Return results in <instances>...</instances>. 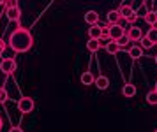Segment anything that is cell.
Returning a JSON list of instances; mask_svg holds the SVG:
<instances>
[{
    "mask_svg": "<svg viewBox=\"0 0 157 132\" xmlns=\"http://www.w3.org/2000/svg\"><path fill=\"white\" fill-rule=\"evenodd\" d=\"M32 44H34V39L27 28H18L9 35V48L16 53H27L32 48Z\"/></svg>",
    "mask_w": 157,
    "mask_h": 132,
    "instance_id": "cell-1",
    "label": "cell"
},
{
    "mask_svg": "<svg viewBox=\"0 0 157 132\" xmlns=\"http://www.w3.org/2000/svg\"><path fill=\"white\" fill-rule=\"evenodd\" d=\"M108 34H109V39L111 41H122L125 37V28L122 27L120 23L117 25H108Z\"/></svg>",
    "mask_w": 157,
    "mask_h": 132,
    "instance_id": "cell-2",
    "label": "cell"
},
{
    "mask_svg": "<svg viewBox=\"0 0 157 132\" xmlns=\"http://www.w3.org/2000/svg\"><path fill=\"white\" fill-rule=\"evenodd\" d=\"M34 99L32 97H21L20 100H18V109H20V113H25V115H29V113L34 111Z\"/></svg>",
    "mask_w": 157,
    "mask_h": 132,
    "instance_id": "cell-3",
    "label": "cell"
},
{
    "mask_svg": "<svg viewBox=\"0 0 157 132\" xmlns=\"http://www.w3.org/2000/svg\"><path fill=\"white\" fill-rule=\"evenodd\" d=\"M16 67H18V65H16V60H14V58H4V60L0 62V70H2L6 76L13 74V72L16 70Z\"/></svg>",
    "mask_w": 157,
    "mask_h": 132,
    "instance_id": "cell-4",
    "label": "cell"
},
{
    "mask_svg": "<svg viewBox=\"0 0 157 132\" xmlns=\"http://www.w3.org/2000/svg\"><path fill=\"white\" fill-rule=\"evenodd\" d=\"M143 37H145V35H143V30H141L140 27H131V28L127 30V39H129V41L140 42Z\"/></svg>",
    "mask_w": 157,
    "mask_h": 132,
    "instance_id": "cell-5",
    "label": "cell"
},
{
    "mask_svg": "<svg viewBox=\"0 0 157 132\" xmlns=\"http://www.w3.org/2000/svg\"><path fill=\"white\" fill-rule=\"evenodd\" d=\"M102 34H104V27H99V23L97 25H90L88 28V37L90 39H102Z\"/></svg>",
    "mask_w": 157,
    "mask_h": 132,
    "instance_id": "cell-6",
    "label": "cell"
},
{
    "mask_svg": "<svg viewBox=\"0 0 157 132\" xmlns=\"http://www.w3.org/2000/svg\"><path fill=\"white\" fill-rule=\"evenodd\" d=\"M6 14H7L9 21H20V18H21V9L20 7H7L6 9Z\"/></svg>",
    "mask_w": 157,
    "mask_h": 132,
    "instance_id": "cell-7",
    "label": "cell"
},
{
    "mask_svg": "<svg viewBox=\"0 0 157 132\" xmlns=\"http://www.w3.org/2000/svg\"><path fill=\"white\" fill-rule=\"evenodd\" d=\"M79 81H81V85H83V86H90V85L95 83V76H94L90 70H85V72L79 76Z\"/></svg>",
    "mask_w": 157,
    "mask_h": 132,
    "instance_id": "cell-8",
    "label": "cell"
},
{
    "mask_svg": "<svg viewBox=\"0 0 157 132\" xmlns=\"http://www.w3.org/2000/svg\"><path fill=\"white\" fill-rule=\"evenodd\" d=\"M83 20H85V23H88V25H97V23H99V14H97V11H86Z\"/></svg>",
    "mask_w": 157,
    "mask_h": 132,
    "instance_id": "cell-9",
    "label": "cell"
},
{
    "mask_svg": "<svg viewBox=\"0 0 157 132\" xmlns=\"http://www.w3.org/2000/svg\"><path fill=\"white\" fill-rule=\"evenodd\" d=\"M122 95L125 99H131L136 95V86L132 83H125L124 86H122Z\"/></svg>",
    "mask_w": 157,
    "mask_h": 132,
    "instance_id": "cell-10",
    "label": "cell"
},
{
    "mask_svg": "<svg viewBox=\"0 0 157 132\" xmlns=\"http://www.w3.org/2000/svg\"><path fill=\"white\" fill-rule=\"evenodd\" d=\"M118 11H120L122 18H124L125 21H127L131 16H134V14H136V11H134V9H132L131 6H129V4H122V7L118 9Z\"/></svg>",
    "mask_w": 157,
    "mask_h": 132,
    "instance_id": "cell-11",
    "label": "cell"
},
{
    "mask_svg": "<svg viewBox=\"0 0 157 132\" xmlns=\"http://www.w3.org/2000/svg\"><path fill=\"white\" fill-rule=\"evenodd\" d=\"M122 20H124V18H122L120 11H109V13H108V23H109V25H117V23H120Z\"/></svg>",
    "mask_w": 157,
    "mask_h": 132,
    "instance_id": "cell-12",
    "label": "cell"
},
{
    "mask_svg": "<svg viewBox=\"0 0 157 132\" xmlns=\"http://www.w3.org/2000/svg\"><path fill=\"white\" fill-rule=\"evenodd\" d=\"M120 42L118 41H108L106 42V51L109 53V55H117L118 51H120Z\"/></svg>",
    "mask_w": 157,
    "mask_h": 132,
    "instance_id": "cell-13",
    "label": "cell"
},
{
    "mask_svg": "<svg viewBox=\"0 0 157 132\" xmlns=\"http://www.w3.org/2000/svg\"><path fill=\"white\" fill-rule=\"evenodd\" d=\"M86 49L90 51V53H97L101 49V41L99 39H88V42H86Z\"/></svg>",
    "mask_w": 157,
    "mask_h": 132,
    "instance_id": "cell-14",
    "label": "cell"
},
{
    "mask_svg": "<svg viewBox=\"0 0 157 132\" xmlns=\"http://www.w3.org/2000/svg\"><path fill=\"white\" fill-rule=\"evenodd\" d=\"M95 86L99 88V90H106L108 86H109V79H108L106 76H97L95 77Z\"/></svg>",
    "mask_w": 157,
    "mask_h": 132,
    "instance_id": "cell-15",
    "label": "cell"
},
{
    "mask_svg": "<svg viewBox=\"0 0 157 132\" xmlns=\"http://www.w3.org/2000/svg\"><path fill=\"white\" fill-rule=\"evenodd\" d=\"M129 56H131L132 60H140L143 56V48L141 46H132V48L129 49Z\"/></svg>",
    "mask_w": 157,
    "mask_h": 132,
    "instance_id": "cell-16",
    "label": "cell"
},
{
    "mask_svg": "<svg viewBox=\"0 0 157 132\" xmlns=\"http://www.w3.org/2000/svg\"><path fill=\"white\" fill-rule=\"evenodd\" d=\"M145 21L148 23L150 27L157 25V13H154V11H148V13L145 14Z\"/></svg>",
    "mask_w": 157,
    "mask_h": 132,
    "instance_id": "cell-17",
    "label": "cell"
},
{
    "mask_svg": "<svg viewBox=\"0 0 157 132\" xmlns=\"http://www.w3.org/2000/svg\"><path fill=\"white\" fill-rule=\"evenodd\" d=\"M147 102H148L150 106H157V92L152 90L147 93Z\"/></svg>",
    "mask_w": 157,
    "mask_h": 132,
    "instance_id": "cell-18",
    "label": "cell"
},
{
    "mask_svg": "<svg viewBox=\"0 0 157 132\" xmlns=\"http://www.w3.org/2000/svg\"><path fill=\"white\" fill-rule=\"evenodd\" d=\"M147 37H148L150 41L154 42V44H157V25H154V27H152L148 32H147Z\"/></svg>",
    "mask_w": 157,
    "mask_h": 132,
    "instance_id": "cell-19",
    "label": "cell"
},
{
    "mask_svg": "<svg viewBox=\"0 0 157 132\" xmlns=\"http://www.w3.org/2000/svg\"><path fill=\"white\" fill-rule=\"evenodd\" d=\"M140 46H141L143 49H150V48H154L155 44H154V42L150 41V39H148V37H147V35H145V37H143L141 41H140Z\"/></svg>",
    "mask_w": 157,
    "mask_h": 132,
    "instance_id": "cell-20",
    "label": "cell"
},
{
    "mask_svg": "<svg viewBox=\"0 0 157 132\" xmlns=\"http://www.w3.org/2000/svg\"><path fill=\"white\" fill-rule=\"evenodd\" d=\"M7 100V92H6V88H0V104H4Z\"/></svg>",
    "mask_w": 157,
    "mask_h": 132,
    "instance_id": "cell-21",
    "label": "cell"
},
{
    "mask_svg": "<svg viewBox=\"0 0 157 132\" xmlns=\"http://www.w3.org/2000/svg\"><path fill=\"white\" fill-rule=\"evenodd\" d=\"M7 7H18V0H7L6 2V9Z\"/></svg>",
    "mask_w": 157,
    "mask_h": 132,
    "instance_id": "cell-22",
    "label": "cell"
},
{
    "mask_svg": "<svg viewBox=\"0 0 157 132\" xmlns=\"http://www.w3.org/2000/svg\"><path fill=\"white\" fill-rule=\"evenodd\" d=\"M4 51H6V41H4V39H0V55H2Z\"/></svg>",
    "mask_w": 157,
    "mask_h": 132,
    "instance_id": "cell-23",
    "label": "cell"
},
{
    "mask_svg": "<svg viewBox=\"0 0 157 132\" xmlns=\"http://www.w3.org/2000/svg\"><path fill=\"white\" fill-rule=\"evenodd\" d=\"M9 132H23V129H20V127H11Z\"/></svg>",
    "mask_w": 157,
    "mask_h": 132,
    "instance_id": "cell-24",
    "label": "cell"
},
{
    "mask_svg": "<svg viewBox=\"0 0 157 132\" xmlns=\"http://www.w3.org/2000/svg\"><path fill=\"white\" fill-rule=\"evenodd\" d=\"M2 127H4V122H2V118H0V130H2Z\"/></svg>",
    "mask_w": 157,
    "mask_h": 132,
    "instance_id": "cell-25",
    "label": "cell"
},
{
    "mask_svg": "<svg viewBox=\"0 0 157 132\" xmlns=\"http://www.w3.org/2000/svg\"><path fill=\"white\" fill-rule=\"evenodd\" d=\"M6 4V0H0V6H4Z\"/></svg>",
    "mask_w": 157,
    "mask_h": 132,
    "instance_id": "cell-26",
    "label": "cell"
},
{
    "mask_svg": "<svg viewBox=\"0 0 157 132\" xmlns=\"http://www.w3.org/2000/svg\"><path fill=\"white\" fill-rule=\"evenodd\" d=\"M155 63H157V55H155Z\"/></svg>",
    "mask_w": 157,
    "mask_h": 132,
    "instance_id": "cell-27",
    "label": "cell"
},
{
    "mask_svg": "<svg viewBox=\"0 0 157 132\" xmlns=\"http://www.w3.org/2000/svg\"><path fill=\"white\" fill-rule=\"evenodd\" d=\"M155 92H157V83H155Z\"/></svg>",
    "mask_w": 157,
    "mask_h": 132,
    "instance_id": "cell-28",
    "label": "cell"
},
{
    "mask_svg": "<svg viewBox=\"0 0 157 132\" xmlns=\"http://www.w3.org/2000/svg\"><path fill=\"white\" fill-rule=\"evenodd\" d=\"M154 132H157V129H155V130H154Z\"/></svg>",
    "mask_w": 157,
    "mask_h": 132,
    "instance_id": "cell-29",
    "label": "cell"
}]
</instances>
